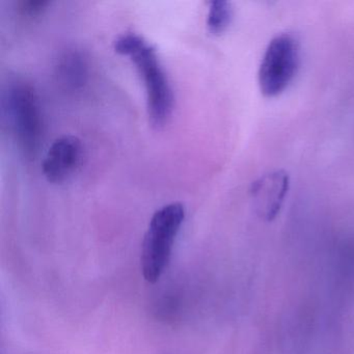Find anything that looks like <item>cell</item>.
Masks as SVG:
<instances>
[{"instance_id":"5","label":"cell","mask_w":354,"mask_h":354,"mask_svg":"<svg viewBox=\"0 0 354 354\" xmlns=\"http://www.w3.org/2000/svg\"><path fill=\"white\" fill-rule=\"evenodd\" d=\"M82 155L84 147L80 138L73 136H64L57 138L43 159V175L50 183H64L80 167Z\"/></svg>"},{"instance_id":"2","label":"cell","mask_w":354,"mask_h":354,"mask_svg":"<svg viewBox=\"0 0 354 354\" xmlns=\"http://www.w3.org/2000/svg\"><path fill=\"white\" fill-rule=\"evenodd\" d=\"M185 215L181 203L165 205L153 214L142 250V275L149 283H156L167 269Z\"/></svg>"},{"instance_id":"6","label":"cell","mask_w":354,"mask_h":354,"mask_svg":"<svg viewBox=\"0 0 354 354\" xmlns=\"http://www.w3.org/2000/svg\"><path fill=\"white\" fill-rule=\"evenodd\" d=\"M289 189V177L283 171L263 176L252 185L250 194L257 214L266 221L279 214Z\"/></svg>"},{"instance_id":"7","label":"cell","mask_w":354,"mask_h":354,"mask_svg":"<svg viewBox=\"0 0 354 354\" xmlns=\"http://www.w3.org/2000/svg\"><path fill=\"white\" fill-rule=\"evenodd\" d=\"M55 74L59 84L68 91L80 90L88 80V62L80 51H66L57 59Z\"/></svg>"},{"instance_id":"8","label":"cell","mask_w":354,"mask_h":354,"mask_svg":"<svg viewBox=\"0 0 354 354\" xmlns=\"http://www.w3.org/2000/svg\"><path fill=\"white\" fill-rule=\"evenodd\" d=\"M233 19L231 3L225 0H214L209 6L207 28L213 35H221L227 30Z\"/></svg>"},{"instance_id":"9","label":"cell","mask_w":354,"mask_h":354,"mask_svg":"<svg viewBox=\"0 0 354 354\" xmlns=\"http://www.w3.org/2000/svg\"><path fill=\"white\" fill-rule=\"evenodd\" d=\"M50 5L47 0H24L18 5L20 14L26 17H37L46 11Z\"/></svg>"},{"instance_id":"1","label":"cell","mask_w":354,"mask_h":354,"mask_svg":"<svg viewBox=\"0 0 354 354\" xmlns=\"http://www.w3.org/2000/svg\"><path fill=\"white\" fill-rule=\"evenodd\" d=\"M113 47L115 53L129 57L136 65L146 88L151 124L156 128L163 127L173 113L174 93L156 49L133 32L118 37Z\"/></svg>"},{"instance_id":"3","label":"cell","mask_w":354,"mask_h":354,"mask_svg":"<svg viewBox=\"0 0 354 354\" xmlns=\"http://www.w3.org/2000/svg\"><path fill=\"white\" fill-rule=\"evenodd\" d=\"M9 121L20 151L34 158L42 146L44 122L36 90L24 80L11 84L6 96Z\"/></svg>"},{"instance_id":"4","label":"cell","mask_w":354,"mask_h":354,"mask_svg":"<svg viewBox=\"0 0 354 354\" xmlns=\"http://www.w3.org/2000/svg\"><path fill=\"white\" fill-rule=\"evenodd\" d=\"M299 65V45L295 37L281 34L271 40L259 69V84L265 96L274 97L288 88Z\"/></svg>"}]
</instances>
